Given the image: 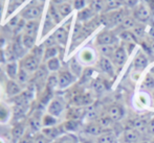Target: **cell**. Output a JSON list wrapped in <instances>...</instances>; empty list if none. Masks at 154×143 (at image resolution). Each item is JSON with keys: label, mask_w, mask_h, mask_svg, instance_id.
<instances>
[{"label": "cell", "mask_w": 154, "mask_h": 143, "mask_svg": "<svg viewBox=\"0 0 154 143\" xmlns=\"http://www.w3.org/2000/svg\"><path fill=\"white\" fill-rule=\"evenodd\" d=\"M39 65H40V60H38L35 55H27L22 58L20 64V68L24 69L25 71L31 74V73L37 72V70L39 69Z\"/></svg>", "instance_id": "1"}, {"label": "cell", "mask_w": 154, "mask_h": 143, "mask_svg": "<svg viewBox=\"0 0 154 143\" xmlns=\"http://www.w3.org/2000/svg\"><path fill=\"white\" fill-rule=\"evenodd\" d=\"M151 12L149 7L144 3H138L136 7H134L133 18L140 22H147L150 19Z\"/></svg>", "instance_id": "2"}, {"label": "cell", "mask_w": 154, "mask_h": 143, "mask_svg": "<svg viewBox=\"0 0 154 143\" xmlns=\"http://www.w3.org/2000/svg\"><path fill=\"white\" fill-rule=\"evenodd\" d=\"M116 37L114 34L109 30H104V31L100 32L97 37V46H103V45H116Z\"/></svg>", "instance_id": "3"}, {"label": "cell", "mask_w": 154, "mask_h": 143, "mask_svg": "<svg viewBox=\"0 0 154 143\" xmlns=\"http://www.w3.org/2000/svg\"><path fill=\"white\" fill-rule=\"evenodd\" d=\"M64 129L63 125H55V127H43L41 130V133L51 141H55V140L59 139V137L64 133Z\"/></svg>", "instance_id": "4"}, {"label": "cell", "mask_w": 154, "mask_h": 143, "mask_svg": "<svg viewBox=\"0 0 154 143\" xmlns=\"http://www.w3.org/2000/svg\"><path fill=\"white\" fill-rule=\"evenodd\" d=\"M126 17L124 16L123 10H112L111 13L107 14L105 16V24L108 26H114L119 25L120 23L123 22V20Z\"/></svg>", "instance_id": "5"}, {"label": "cell", "mask_w": 154, "mask_h": 143, "mask_svg": "<svg viewBox=\"0 0 154 143\" xmlns=\"http://www.w3.org/2000/svg\"><path fill=\"white\" fill-rule=\"evenodd\" d=\"M58 79H59V88L65 89L69 87L72 83H75V76L69 70H62L58 73Z\"/></svg>", "instance_id": "6"}, {"label": "cell", "mask_w": 154, "mask_h": 143, "mask_svg": "<svg viewBox=\"0 0 154 143\" xmlns=\"http://www.w3.org/2000/svg\"><path fill=\"white\" fill-rule=\"evenodd\" d=\"M64 103L61 99L59 98H54L47 106V113L53 115L55 117H60L62 113L64 112Z\"/></svg>", "instance_id": "7"}, {"label": "cell", "mask_w": 154, "mask_h": 143, "mask_svg": "<svg viewBox=\"0 0 154 143\" xmlns=\"http://www.w3.org/2000/svg\"><path fill=\"white\" fill-rule=\"evenodd\" d=\"M27 129L32 134H38L42 130V117L39 113H34L27 121Z\"/></svg>", "instance_id": "8"}, {"label": "cell", "mask_w": 154, "mask_h": 143, "mask_svg": "<svg viewBox=\"0 0 154 143\" xmlns=\"http://www.w3.org/2000/svg\"><path fill=\"white\" fill-rule=\"evenodd\" d=\"M97 67L105 74L109 75V76H113L114 75V65L110 58L101 57L99 62H97Z\"/></svg>", "instance_id": "9"}, {"label": "cell", "mask_w": 154, "mask_h": 143, "mask_svg": "<svg viewBox=\"0 0 154 143\" xmlns=\"http://www.w3.org/2000/svg\"><path fill=\"white\" fill-rule=\"evenodd\" d=\"M127 57H128L127 50H126L125 47L122 45V46L116 47V51H114L113 55H112V58H111V61H112V63H113V65L122 67L126 63V61H127Z\"/></svg>", "instance_id": "10"}, {"label": "cell", "mask_w": 154, "mask_h": 143, "mask_svg": "<svg viewBox=\"0 0 154 143\" xmlns=\"http://www.w3.org/2000/svg\"><path fill=\"white\" fill-rule=\"evenodd\" d=\"M140 133L133 127L125 129L123 132V140L125 143H140Z\"/></svg>", "instance_id": "11"}, {"label": "cell", "mask_w": 154, "mask_h": 143, "mask_svg": "<svg viewBox=\"0 0 154 143\" xmlns=\"http://www.w3.org/2000/svg\"><path fill=\"white\" fill-rule=\"evenodd\" d=\"M26 127L27 124L24 122H17L14 124L11 131V136L13 138V141L17 143L23 136L26 134Z\"/></svg>", "instance_id": "12"}, {"label": "cell", "mask_w": 154, "mask_h": 143, "mask_svg": "<svg viewBox=\"0 0 154 143\" xmlns=\"http://www.w3.org/2000/svg\"><path fill=\"white\" fill-rule=\"evenodd\" d=\"M40 16H41V8L36 5H29V7H26L21 13V17L24 20L27 21L37 20Z\"/></svg>", "instance_id": "13"}, {"label": "cell", "mask_w": 154, "mask_h": 143, "mask_svg": "<svg viewBox=\"0 0 154 143\" xmlns=\"http://www.w3.org/2000/svg\"><path fill=\"white\" fill-rule=\"evenodd\" d=\"M148 58L143 51H138L137 55L134 58L133 66L136 71H143L147 66H148Z\"/></svg>", "instance_id": "14"}, {"label": "cell", "mask_w": 154, "mask_h": 143, "mask_svg": "<svg viewBox=\"0 0 154 143\" xmlns=\"http://www.w3.org/2000/svg\"><path fill=\"white\" fill-rule=\"evenodd\" d=\"M6 94L10 97H16L20 93H22V89L20 87V84L16 82L15 79H10L6 83Z\"/></svg>", "instance_id": "15"}, {"label": "cell", "mask_w": 154, "mask_h": 143, "mask_svg": "<svg viewBox=\"0 0 154 143\" xmlns=\"http://www.w3.org/2000/svg\"><path fill=\"white\" fill-rule=\"evenodd\" d=\"M105 130L99 124V123L95 121V122H89L87 125H85L84 127V133H86L87 135H91V136H97L102 135L103 133H105Z\"/></svg>", "instance_id": "16"}, {"label": "cell", "mask_w": 154, "mask_h": 143, "mask_svg": "<svg viewBox=\"0 0 154 143\" xmlns=\"http://www.w3.org/2000/svg\"><path fill=\"white\" fill-rule=\"evenodd\" d=\"M86 115V109L82 107H75L71 108L70 110H68L67 112V120H79L82 119Z\"/></svg>", "instance_id": "17"}, {"label": "cell", "mask_w": 154, "mask_h": 143, "mask_svg": "<svg viewBox=\"0 0 154 143\" xmlns=\"http://www.w3.org/2000/svg\"><path fill=\"white\" fill-rule=\"evenodd\" d=\"M107 116L111 118L113 121H119L124 116V109L119 105H113L108 109Z\"/></svg>", "instance_id": "18"}, {"label": "cell", "mask_w": 154, "mask_h": 143, "mask_svg": "<svg viewBox=\"0 0 154 143\" xmlns=\"http://www.w3.org/2000/svg\"><path fill=\"white\" fill-rule=\"evenodd\" d=\"M92 101L89 94H78L72 98V103L75 107H82L90 105Z\"/></svg>", "instance_id": "19"}, {"label": "cell", "mask_w": 154, "mask_h": 143, "mask_svg": "<svg viewBox=\"0 0 154 143\" xmlns=\"http://www.w3.org/2000/svg\"><path fill=\"white\" fill-rule=\"evenodd\" d=\"M19 69L20 68H19L18 63H17L16 61H12V62L8 63V65H6V74L8 75L10 79H17Z\"/></svg>", "instance_id": "20"}, {"label": "cell", "mask_w": 154, "mask_h": 143, "mask_svg": "<svg viewBox=\"0 0 154 143\" xmlns=\"http://www.w3.org/2000/svg\"><path fill=\"white\" fill-rule=\"evenodd\" d=\"M67 36H68V31L65 27H60L55 31L54 37L56 39V42L59 43L61 45H65L67 41Z\"/></svg>", "instance_id": "21"}, {"label": "cell", "mask_w": 154, "mask_h": 143, "mask_svg": "<svg viewBox=\"0 0 154 143\" xmlns=\"http://www.w3.org/2000/svg\"><path fill=\"white\" fill-rule=\"evenodd\" d=\"M20 40H21V44H22V46L25 49H32L35 47V41H36V39H35L34 36L23 34H21Z\"/></svg>", "instance_id": "22"}, {"label": "cell", "mask_w": 154, "mask_h": 143, "mask_svg": "<svg viewBox=\"0 0 154 143\" xmlns=\"http://www.w3.org/2000/svg\"><path fill=\"white\" fill-rule=\"evenodd\" d=\"M97 143H116V136L111 131H107L97 138Z\"/></svg>", "instance_id": "23"}, {"label": "cell", "mask_w": 154, "mask_h": 143, "mask_svg": "<svg viewBox=\"0 0 154 143\" xmlns=\"http://www.w3.org/2000/svg\"><path fill=\"white\" fill-rule=\"evenodd\" d=\"M59 88V79H58V74H51L49 76H47L46 79V90L53 92L56 88Z\"/></svg>", "instance_id": "24"}, {"label": "cell", "mask_w": 154, "mask_h": 143, "mask_svg": "<svg viewBox=\"0 0 154 143\" xmlns=\"http://www.w3.org/2000/svg\"><path fill=\"white\" fill-rule=\"evenodd\" d=\"M38 22L36 20H32V21H26L24 26V34H29V36H36L37 31H38Z\"/></svg>", "instance_id": "25"}, {"label": "cell", "mask_w": 154, "mask_h": 143, "mask_svg": "<svg viewBox=\"0 0 154 143\" xmlns=\"http://www.w3.org/2000/svg\"><path fill=\"white\" fill-rule=\"evenodd\" d=\"M116 47L114 45H103V46H99V51L101 52L102 57L105 58H112L114 51H116Z\"/></svg>", "instance_id": "26"}, {"label": "cell", "mask_w": 154, "mask_h": 143, "mask_svg": "<svg viewBox=\"0 0 154 143\" xmlns=\"http://www.w3.org/2000/svg\"><path fill=\"white\" fill-rule=\"evenodd\" d=\"M57 125V117L51 114H45L42 116V129L43 127H49Z\"/></svg>", "instance_id": "27"}, {"label": "cell", "mask_w": 154, "mask_h": 143, "mask_svg": "<svg viewBox=\"0 0 154 143\" xmlns=\"http://www.w3.org/2000/svg\"><path fill=\"white\" fill-rule=\"evenodd\" d=\"M121 39L125 42H127L128 44H132V43L137 42V38L135 37V34L131 31V30H123L120 34Z\"/></svg>", "instance_id": "28"}, {"label": "cell", "mask_w": 154, "mask_h": 143, "mask_svg": "<svg viewBox=\"0 0 154 143\" xmlns=\"http://www.w3.org/2000/svg\"><path fill=\"white\" fill-rule=\"evenodd\" d=\"M143 88L149 91H154V74L153 73H147L142 84Z\"/></svg>", "instance_id": "29"}, {"label": "cell", "mask_w": 154, "mask_h": 143, "mask_svg": "<svg viewBox=\"0 0 154 143\" xmlns=\"http://www.w3.org/2000/svg\"><path fill=\"white\" fill-rule=\"evenodd\" d=\"M60 67H61V63L58 58H51L46 62V68L51 72H56V71L60 70Z\"/></svg>", "instance_id": "30"}, {"label": "cell", "mask_w": 154, "mask_h": 143, "mask_svg": "<svg viewBox=\"0 0 154 143\" xmlns=\"http://www.w3.org/2000/svg\"><path fill=\"white\" fill-rule=\"evenodd\" d=\"M48 16L51 18V20L54 21L55 23H59L60 21L62 20V16L60 15L59 10H58L57 6L55 4L51 3V7H49V10H48Z\"/></svg>", "instance_id": "31"}, {"label": "cell", "mask_w": 154, "mask_h": 143, "mask_svg": "<svg viewBox=\"0 0 154 143\" xmlns=\"http://www.w3.org/2000/svg\"><path fill=\"white\" fill-rule=\"evenodd\" d=\"M58 52H59V50H58L57 46L46 47L44 50V57H43V60H44L45 62H47V61L51 60V58H57Z\"/></svg>", "instance_id": "32"}, {"label": "cell", "mask_w": 154, "mask_h": 143, "mask_svg": "<svg viewBox=\"0 0 154 143\" xmlns=\"http://www.w3.org/2000/svg\"><path fill=\"white\" fill-rule=\"evenodd\" d=\"M56 6H57L58 10H59L62 18L68 16V15L72 12V6H71V4L68 3V2H64V3L60 4V5H56Z\"/></svg>", "instance_id": "33"}, {"label": "cell", "mask_w": 154, "mask_h": 143, "mask_svg": "<svg viewBox=\"0 0 154 143\" xmlns=\"http://www.w3.org/2000/svg\"><path fill=\"white\" fill-rule=\"evenodd\" d=\"M94 14L95 13L93 12L90 7H87V8L85 7L84 10L79 12V14H78V19H79V21H87V20H89Z\"/></svg>", "instance_id": "34"}, {"label": "cell", "mask_w": 154, "mask_h": 143, "mask_svg": "<svg viewBox=\"0 0 154 143\" xmlns=\"http://www.w3.org/2000/svg\"><path fill=\"white\" fill-rule=\"evenodd\" d=\"M97 122L99 123L100 125H101L102 127H103L105 131H110V127H112V124H113L114 121L112 120L111 118H109V117L106 115V116L104 117H101V118H99L97 120Z\"/></svg>", "instance_id": "35"}, {"label": "cell", "mask_w": 154, "mask_h": 143, "mask_svg": "<svg viewBox=\"0 0 154 143\" xmlns=\"http://www.w3.org/2000/svg\"><path fill=\"white\" fill-rule=\"evenodd\" d=\"M136 25V20L133 17H126L123 20V22L121 23V26L124 30H130L133 29Z\"/></svg>", "instance_id": "36"}, {"label": "cell", "mask_w": 154, "mask_h": 143, "mask_svg": "<svg viewBox=\"0 0 154 143\" xmlns=\"http://www.w3.org/2000/svg\"><path fill=\"white\" fill-rule=\"evenodd\" d=\"M79 120H66L62 125L65 132H75L79 127Z\"/></svg>", "instance_id": "37"}, {"label": "cell", "mask_w": 154, "mask_h": 143, "mask_svg": "<svg viewBox=\"0 0 154 143\" xmlns=\"http://www.w3.org/2000/svg\"><path fill=\"white\" fill-rule=\"evenodd\" d=\"M69 66H70V72L72 73L75 77L79 76V75L82 73V67H81V65H80V63L78 62L75 58H72V60H71Z\"/></svg>", "instance_id": "38"}, {"label": "cell", "mask_w": 154, "mask_h": 143, "mask_svg": "<svg viewBox=\"0 0 154 143\" xmlns=\"http://www.w3.org/2000/svg\"><path fill=\"white\" fill-rule=\"evenodd\" d=\"M8 118H10V110L5 105L0 103V122H6Z\"/></svg>", "instance_id": "39"}, {"label": "cell", "mask_w": 154, "mask_h": 143, "mask_svg": "<svg viewBox=\"0 0 154 143\" xmlns=\"http://www.w3.org/2000/svg\"><path fill=\"white\" fill-rule=\"evenodd\" d=\"M123 3V0H105V6L107 10H116Z\"/></svg>", "instance_id": "40"}, {"label": "cell", "mask_w": 154, "mask_h": 143, "mask_svg": "<svg viewBox=\"0 0 154 143\" xmlns=\"http://www.w3.org/2000/svg\"><path fill=\"white\" fill-rule=\"evenodd\" d=\"M104 6H105V0H94L91 3H89V7L91 8L94 13L102 12Z\"/></svg>", "instance_id": "41"}, {"label": "cell", "mask_w": 154, "mask_h": 143, "mask_svg": "<svg viewBox=\"0 0 154 143\" xmlns=\"http://www.w3.org/2000/svg\"><path fill=\"white\" fill-rule=\"evenodd\" d=\"M81 60L84 63H91L94 60V55L91 50L89 49H85L81 52Z\"/></svg>", "instance_id": "42"}, {"label": "cell", "mask_w": 154, "mask_h": 143, "mask_svg": "<svg viewBox=\"0 0 154 143\" xmlns=\"http://www.w3.org/2000/svg\"><path fill=\"white\" fill-rule=\"evenodd\" d=\"M29 73L27 71H25L24 69L20 68L19 69V72L18 75H17V81H18L19 84H25L27 81H29Z\"/></svg>", "instance_id": "43"}, {"label": "cell", "mask_w": 154, "mask_h": 143, "mask_svg": "<svg viewBox=\"0 0 154 143\" xmlns=\"http://www.w3.org/2000/svg\"><path fill=\"white\" fill-rule=\"evenodd\" d=\"M51 141L49 139H47L42 133L36 134V136L34 137V143H51Z\"/></svg>", "instance_id": "44"}, {"label": "cell", "mask_w": 154, "mask_h": 143, "mask_svg": "<svg viewBox=\"0 0 154 143\" xmlns=\"http://www.w3.org/2000/svg\"><path fill=\"white\" fill-rule=\"evenodd\" d=\"M87 1L86 0H73V8L78 10H82L85 8Z\"/></svg>", "instance_id": "45"}, {"label": "cell", "mask_w": 154, "mask_h": 143, "mask_svg": "<svg viewBox=\"0 0 154 143\" xmlns=\"http://www.w3.org/2000/svg\"><path fill=\"white\" fill-rule=\"evenodd\" d=\"M131 31L133 32L134 34H135L136 38H142V37L144 36L145 29H144V27H142V26H140V25L136 24L135 27H134V28L132 29Z\"/></svg>", "instance_id": "46"}, {"label": "cell", "mask_w": 154, "mask_h": 143, "mask_svg": "<svg viewBox=\"0 0 154 143\" xmlns=\"http://www.w3.org/2000/svg\"><path fill=\"white\" fill-rule=\"evenodd\" d=\"M34 137L35 136L31 135L29 133H26L17 143H34Z\"/></svg>", "instance_id": "47"}, {"label": "cell", "mask_w": 154, "mask_h": 143, "mask_svg": "<svg viewBox=\"0 0 154 143\" xmlns=\"http://www.w3.org/2000/svg\"><path fill=\"white\" fill-rule=\"evenodd\" d=\"M123 3L128 7H136L138 4V0H123Z\"/></svg>", "instance_id": "48"}, {"label": "cell", "mask_w": 154, "mask_h": 143, "mask_svg": "<svg viewBox=\"0 0 154 143\" xmlns=\"http://www.w3.org/2000/svg\"><path fill=\"white\" fill-rule=\"evenodd\" d=\"M93 89L99 93L102 92V91L104 90V84L100 81H95L94 83H93Z\"/></svg>", "instance_id": "49"}, {"label": "cell", "mask_w": 154, "mask_h": 143, "mask_svg": "<svg viewBox=\"0 0 154 143\" xmlns=\"http://www.w3.org/2000/svg\"><path fill=\"white\" fill-rule=\"evenodd\" d=\"M21 18V17H20ZM20 18L19 17H15V18H13L12 20L8 22V26L11 27V28H13V29H15L16 28V26L18 25V23H19V21H20Z\"/></svg>", "instance_id": "50"}, {"label": "cell", "mask_w": 154, "mask_h": 143, "mask_svg": "<svg viewBox=\"0 0 154 143\" xmlns=\"http://www.w3.org/2000/svg\"><path fill=\"white\" fill-rule=\"evenodd\" d=\"M147 132H148V134L154 136V118L151 119V120L148 122V125H147Z\"/></svg>", "instance_id": "51"}, {"label": "cell", "mask_w": 154, "mask_h": 143, "mask_svg": "<svg viewBox=\"0 0 154 143\" xmlns=\"http://www.w3.org/2000/svg\"><path fill=\"white\" fill-rule=\"evenodd\" d=\"M64 2H66V0H51V3L55 4V5H60Z\"/></svg>", "instance_id": "52"}, {"label": "cell", "mask_w": 154, "mask_h": 143, "mask_svg": "<svg viewBox=\"0 0 154 143\" xmlns=\"http://www.w3.org/2000/svg\"><path fill=\"white\" fill-rule=\"evenodd\" d=\"M5 61V55H4V52L2 51V49L0 48V63H3Z\"/></svg>", "instance_id": "53"}, {"label": "cell", "mask_w": 154, "mask_h": 143, "mask_svg": "<svg viewBox=\"0 0 154 143\" xmlns=\"http://www.w3.org/2000/svg\"><path fill=\"white\" fill-rule=\"evenodd\" d=\"M149 47H150V49L152 51H154V40H152V41H150V43H149Z\"/></svg>", "instance_id": "54"}, {"label": "cell", "mask_w": 154, "mask_h": 143, "mask_svg": "<svg viewBox=\"0 0 154 143\" xmlns=\"http://www.w3.org/2000/svg\"><path fill=\"white\" fill-rule=\"evenodd\" d=\"M51 143H64V141H63L62 139H57V140H55V141H51Z\"/></svg>", "instance_id": "55"}, {"label": "cell", "mask_w": 154, "mask_h": 143, "mask_svg": "<svg viewBox=\"0 0 154 143\" xmlns=\"http://www.w3.org/2000/svg\"><path fill=\"white\" fill-rule=\"evenodd\" d=\"M81 143H94V142L91 141V140H83Z\"/></svg>", "instance_id": "56"}, {"label": "cell", "mask_w": 154, "mask_h": 143, "mask_svg": "<svg viewBox=\"0 0 154 143\" xmlns=\"http://www.w3.org/2000/svg\"><path fill=\"white\" fill-rule=\"evenodd\" d=\"M2 10H3V5H2V3L0 2V16H1V14H2Z\"/></svg>", "instance_id": "57"}, {"label": "cell", "mask_w": 154, "mask_h": 143, "mask_svg": "<svg viewBox=\"0 0 154 143\" xmlns=\"http://www.w3.org/2000/svg\"><path fill=\"white\" fill-rule=\"evenodd\" d=\"M87 1V3H91L92 1H94V0H86Z\"/></svg>", "instance_id": "58"}, {"label": "cell", "mask_w": 154, "mask_h": 143, "mask_svg": "<svg viewBox=\"0 0 154 143\" xmlns=\"http://www.w3.org/2000/svg\"><path fill=\"white\" fill-rule=\"evenodd\" d=\"M152 99H153V103H154V91H153V93H152Z\"/></svg>", "instance_id": "59"}, {"label": "cell", "mask_w": 154, "mask_h": 143, "mask_svg": "<svg viewBox=\"0 0 154 143\" xmlns=\"http://www.w3.org/2000/svg\"><path fill=\"white\" fill-rule=\"evenodd\" d=\"M151 73H153V74H154V68H152V71H151Z\"/></svg>", "instance_id": "60"}, {"label": "cell", "mask_w": 154, "mask_h": 143, "mask_svg": "<svg viewBox=\"0 0 154 143\" xmlns=\"http://www.w3.org/2000/svg\"><path fill=\"white\" fill-rule=\"evenodd\" d=\"M64 143H72V142H69V141H67V142H66V141H64Z\"/></svg>", "instance_id": "61"}, {"label": "cell", "mask_w": 154, "mask_h": 143, "mask_svg": "<svg viewBox=\"0 0 154 143\" xmlns=\"http://www.w3.org/2000/svg\"><path fill=\"white\" fill-rule=\"evenodd\" d=\"M152 143H154V137H153V139H152Z\"/></svg>", "instance_id": "62"}, {"label": "cell", "mask_w": 154, "mask_h": 143, "mask_svg": "<svg viewBox=\"0 0 154 143\" xmlns=\"http://www.w3.org/2000/svg\"><path fill=\"white\" fill-rule=\"evenodd\" d=\"M140 143H149V142H140Z\"/></svg>", "instance_id": "63"}, {"label": "cell", "mask_w": 154, "mask_h": 143, "mask_svg": "<svg viewBox=\"0 0 154 143\" xmlns=\"http://www.w3.org/2000/svg\"><path fill=\"white\" fill-rule=\"evenodd\" d=\"M43 1H44V0H42V2H43Z\"/></svg>", "instance_id": "64"}]
</instances>
